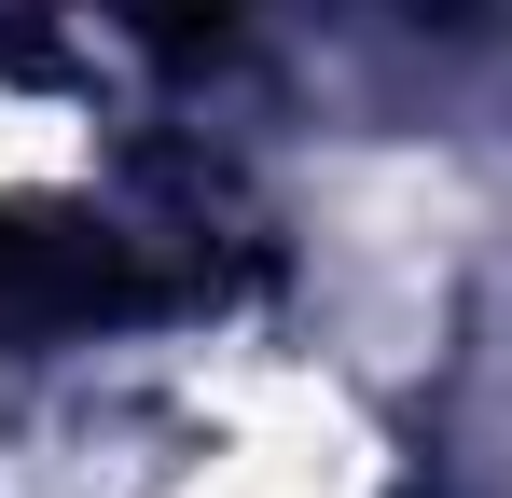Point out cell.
<instances>
[{"label": "cell", "mask_w": 512, "mask_h": 498, "mask_svg": "<svg viewBox=\"0 0 512 498\" xmlns=\"http://www.w3.org/2000/svg\"><path fill=\"white\" fill-rule=\"evenodd\" d=\"M111 291H125V236L111 222H14L0 208V360L84 332Z\"/></svg>", "instance_id": "6da1fadb"}]
</instances>
